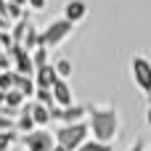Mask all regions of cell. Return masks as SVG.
Returning a JSON list of instances; mask_svg holds the SVG:
<instances>
[{
    "label": "cell",
    "mask_w": 151,
    "mask_h": 151,
    "mask_svg": "<svg viewBox=\"0 0 151 151\" xmlns=\"http://www.w3.org/2000/svg\"><path fill=\"white\" fill-rule=\"evenodd\" d=\"M88 125L96 141L111 143L119 133V111L109 104H93L88 106Z\"/></svg>",
    "instance_id": "cell-1"
},
{
    "label": "cell",
    "mask_w": 151,
    "mask_h": 151,
    "mask_svg": "<svg viewBox=\"0 0 151 151\" xmlns=\"http://www.w3.org/2000/svg\"><path fill=\"white\" fill-rule=\"evenodd\" d=\"M90 135V125L82 119V122H74V125H61L56 130V143L64 146L66 151H77Z\"/></svg>",
    "instance_id": "cell-2"
},
{
    "label": "cell",
    "mask_w": 151,
    "mask_h": 151,
    "mask_svg": "<svg viewBox=\"0 0 151 151\" xmlns=\"http://www.w3.org/2000/svg\"><path fill=\"white\" fill-rule=\"evenodd\" d=\"M72 32H74V24H72V21H66V19H56V21H50V24L42 29V42H45L48 50H53V48H58L64 40H69Z\"/></svg>",
    "instance_id": "cell-3"
},
{
    "label": "cell",
    "mask_w": 151,
    "mask_h": 151,
    "mask_svg": "<svg viewBox=\"0 0 151 151\" xmlns=\"http://www.w3.org/2000/svg\"><path fill=\"white\" fill-rule=\"evenodd\" d=\"M130 72H133V82L135 88L151 101V61L143 56H133L130 61Z\"/></svg>",
    "instance_id": "cell-4"
},
{
    "label": "cell",
    "mask_w": 151,
    "mask_h": 151,
    "mask_svg": "<svg viewBox=\"0 0 151 151\" xmlns=\"http://www.w3.org/2000/svg\"><path fill=\"white\" fill-rule=\"evenodd\" d=\"M21 143L27 146V151H53L56 135H50L48 130H35L29 135H21Z\"/></svg>",
    "instance_id": "cell-5"
},
{
    "label": "cell",
    "mask_w": 151,
    "mask_h": 151,
    "mask_svg": "<svg viewBox=\"0 0 151 151\" xmlns=\"http://www.w3.org/2000/svg\"><path fill=\"white\" fill-rule=\"evenodd\" d=\"M8 53H11V58H13V72L27 74V77H35V61H32V53H29L24 45H13Z\"/></svg>",
    "instance_id": "cell-6"
},
{
    "label": "cell",
    "mask_w": 151,
    "mask_h": 151,
    "mask_svg": "<svg viewBox=\"0 0 151 151\" xmlns=\"http://www.w3.org/2000/svg\"><path fill=\"white\" fill-rule=\"evenodd\" d=\"M50 117L56 119V122H61V125H74V122H82V117H88V109L85 106H66V109H61V106H53L50 109Z\"/></svg>",
    "instance_id": "cell-7"
},
{
    "label": "cell",
    "mask_w": 151,
    "mask_h": 151,
    "mask_svg": "<svg viewBox=\"0 0 151 151\" xmlns=\"http://www.w3.org/2000/svg\"><path fill=\"white\" fill-rule=\"evenodd\" d=\"M53 90V98H56V106H61V109H66V106H74V98H72V88H69V82L66 80H56V85L50 88Z\"/></svg>",
    "instance_id": "cell-8"
},
{
    "label": "cell",
    "mask_w": 151,
    "mask_h": 151,
    "mask_svg": "<svg viewBox=\"0 0 151 151\" xmlns=\"http://www.w3.org/2000/svg\"><path fill=\"white\" fill-rule=\"evenodd\" d=\"M56 80H58V72H56V66L53 64H45V66H40V69H35V85L37 88H53L56 85Z\"/></svg>",
    "instance_id": "cell-9"
},
{
    "label": "cell",
    "mask_w": 151,
    "mask_h": 151,
    "mask_svg": "<svg viewBox=\"0 0 151 151\" xmlns=\"http://www.w3.org/2000/svg\"><path fill=\"white\" fill-rule=\"evenodd\" d=\"M85 16H88V3H85V0H69V3L64 5V19H66V21L80 24Z\"/></svg>",
    "instance_id": "cell-10"
},
{
    "label": "cell",
    "mask_w": 151,
    "mask_h": 151,
    "mask_svg": "<svg viewBox=\"0 0 151 151\" xmlns=\"http://www.w3.org/2000/svg\"><path fill=\"white\" fill-rule=\"evenodd\" d=\"M13 90H19L24 98H35V90H37V85H35V77H27V74H19V72H13Z\"/></svg>",
    "instance_id": "cell-11"
},
{
    "label": "cell",
    "mask_w": 151,
    "mask_h": 151,
    "mask_svg": "<svg viewBox=\"0 0 151 151\" xmlns=\"http://www.w3.org/2000/svg\"><path fill=\"white\" fill-rule=\"evenodd\" d=\"M37 130V125H35V119H32V114H29V101L21 106V111H19V119H16V133H21V135H29V133H35Z\"/></svg>",
    "instance_id": "cell-12"
},
{
    "label": "cell",
    "mask_w": 151,
    "mask_h": 151,
    "mask_svg": "<svg viewBox=\"0 0 151 151\" xmlns=\"http://www.w3.org/2000/svg\"><path fill=\"white\" fill-rule=\"evenodd\" d=\"M29 114H32V119H35L37 127H45V125L53 119V117H50V109L42 106V104H37V101H29Z\"/></svg>",
    "instance_id": "cell-13"
},
{
    "label": "cell",
    "mask_w": 151,
    "mask_h": 151,
    "mask_svg": "<svg viewBox=\"0 0 151 151\" xmlns=\"http://www.w3.org/2000/svg\"><path fill=\"white\" fill-rule=\"evenodd\" d=\"M21 45H24L29 53H32L35 48H42V45H45V42H42V32H40V29H35V24H32V27L27 29V37H24V42H21Z\"/></svg>",
    "instance_id": "cell-14"
},
{
    "label": "cell",
    "mask_w": 151,
    "mask_h": 151,
    "mask_svg": "<svg viewBox=\"0 0 151 151\" xmlns=\"http://www.w3.org/2000/svg\"><path fill=\"white\" fill-rule=\"evenodd\" d=\"M32 27V21L29 19H21V21H16L13 27H11V37H13V45H21L24 42V37H27V29Z\"/></svg>",
    "instance_id": "cell-15"
},
{
    "label": "cell",
    "mask_w": 151,
    "mask_h": 151,
    "mask_svg": "<svg viewBox=\"0 0 151 151\" xmlns=\"http://www.w3.org/2000/svg\"><path fill=\"white\" fill-rule=\"evenodd\" d=\"M35 101H37V104H42V106H48V109H53V106H56L53 90H48V88H37V90H35Z\"/></svg>",
    "instance_id": "cell-16"
},
{
    "label": "cell",
    "mask_w": 151,
    "mask_h": 151,
    "mask_svg": "<svg viewBox=\"0 0 151 151\" xmlns=\"http://www.w3.org/2000/svg\"><path fill=\"white\" fill-rule=\"evenodd\" d=\"M27 104V98L19 93V90H8L5 93V106H11V109H21Z\"/></svg>",
    "instance_id": "cell-17"
},
{
    "label": "cell",
    "mask_w": 151,
    "mask_h": 151,
    "mask_svg": "<svg viewBox=\"0 0 151 151\" xmlns=\"http://www.w3.org/2000/svg\"><path fill=\"white\" fill-rule=\"evenodd\" d=\"M48 53H50V50H48L45 45H42V48H35V50H32V61H35V69H40V66L50 64V61H48Z\"/></svg>",
    "instance_id": "cell-18"
},
{
    "label": "cell",
    "mask_w": 151,
    "mask_h": 151,
    "mask_svg": "<svg viewBox=\"0 0 151 151\" xmlns=\"http://www.w3.org/2000/svg\"><path fill=\"white\" fill-rule=\"evenodd\" d=\"M16 138H19V133L16 130H0V151H8L13 143H16Z\"/></svg>",
    "instance_id": "cell-19"
},
{
    "label": "cell",
    "mask_w": 151,
    "mask_h": 151,
    "mask_svg": "<svg viewBox=\"0 0 151 151\" xmlns=\"http://www.w3.org/2000/svg\"><path fill=\"white\" fill-rule=\"evenodd\" d=\"M77 151H114V149H111V143H101V141L93 138V141H85Z\"/></svg>",
    "instance_id": "cell-20"
},
{
    "label": "cell",
    "mask_w": 151,
    "mask_h": 151,
    "mask_svg": "<svg viewBox=\"0 0 151 151\" xmlns=\"http://www.w3.org/2000/svg\"><path fill=\"white\" fill-rule=\"evenodd\" d=\"M53 66H56V72H58L61 80H69V77H72V61H69V58H58Z\"/></svg>",
    "instance_id": "cell-21"
},
{
    "label": "cell",
    "mask_w": 151,
    "mask_h": 151,
    "mask_svg": "<svg viewBox=\"0 0 151 151\" xmlns=\"http://www.w3.org/2000/svg\"><path fill=\"white\" fill-rule=\"evenodd\" d=\"M0 90H3V93L13 90V69H11V72H0Z\"/></svg>",
    "instance_id": "cell-22"
},
{
    "label": "cell",
    "mask_w": 151,
    "mask_h": 151,
    "mask_svg": "<svg viewBox=\"0 0 151 151\" xmlns=\"http://www.w3.org/2000/svg\"><path fill=\"white\" fill-rule=\"evenodd\" d=\"M0 130H3V133H5V130H16V117H8V114L0 111Z\"/></svg>",
    "instance_id": "cell-23"
},
{
    "label": "cell",
    "mask_w": 151,
    "mask_h": 151,
    "mask_svg": "<svg viewBox=\"0 0 151 151\" xmlns=\"http://www.w3.org/2000/svg\"><path fill=\"white\" fill-rule=\"evenodd\" d=\"M13 69V58L11 53H0V72H11Z\"/></svg>",
    "instance_id": "cell-24"
},
{
    "label": "cell",
    "mask_w": 151,
    "mask_h": 151,
    "mask_svg": "<svg viewBox=\"0 0 151 151\" xmlns=\"http://www.w3.org/2000/svg\"><path fill=\"white\" fill-rule=\"evenodd\" d=\"M0 45H3V50H5V53L13 48V37H11V32H0Z\"/></svg>",
    "instance_id": "cell-25"
},
{
    "label": "cell",
    "mask_w": 151,
    "mask_h": 151,
    "mask_svg": "<svg viewBox=\"0 0 151 151\" xmlns=\"http://www.w3.org/2000/svg\"><path fill=\"white\" fill-rule=\"evenodd\" d=\"M48 5V0H27V8H32V11H42Z\"/></svg>",
    "instance_id": "cell-26"
},
{
    "label": "cell",
    "mask_w": 151,
    "mask_h": 151,
    "mask_svg": "<svg viewBox=\"0 0 151 151\" xmlns=\"http://www.w3.org/2000/svg\"><path fill=\"white\" fill-rule=\"evenodd\" d=\"M130 151H146V143H143V138H138V141L130 146Z\"/></svg>",
    "instance_id": "cell-27"
},
{
    "label": "cell",
    "mask_w": 151,
    "mask_h": 151,
    "mask_svg": "<svg viewBox=\"0 0 151 151\" xmlns=\"http://www.w3.org/2000/svg\"><path fill=\"white\" fill-rule=\"evenodd\" d=\"M0 13H3V16L8 13V0H0Z\"/></svg>",
    "instance_id": "cell-28"
},
{
    "label": "cell",
    "mask_w": 151,
    "mask_h": 151,
    "mask_svg": "<svg viewBox=\"0 0 151 151\" xmlns=\"http://www.w3.org/2000/svg\"><path fill=\"white\" fill-rule=\"evenodd\" d=\"M8 3H13V5H24V8H27V0H8Z\"/></svg>",
    "instance_id": "cell-29"
},
{
    "label": "cell",
    "mask_w": 151,
    "mask_h": 151,
    "mask_svg": "<svg viewBox=\"0 0 151 151\" xmlns=\"http://www.w3.org/2000/svg\"><path fill=\"white\" fill-rule=\"evenodd\" d=\"M3 106H5V93L0 90V109H3Z\"/></svg>",
    "instance_id": "cell-30"
},
{
    "label": "cell",
    "mask_w": 151,
    "mask_h": 151,
    "mask_svg": "<svg viewBox=\"0 0 151 151\" xmlns=\"http://www.w3.org/2000/svg\"><path fill=\"white\" fill-rule=\"evenodd\" d=\"M146 122H149V127H151V106H149V111H146Z\"/></svg>",
    "instance_id": "cell-31"
},
{
    "label": "cell",
    "mask_w": 151,
    "mask_h": 151,
    "mask_svg": "<svg viewBox=\"0 0 151 151\" xmlns=\"http://www.w3.org/2000/svg\"><path fill=\"white\" fill-rule=\"evenodd\" d=\"M53 151H66V149H64V146H58V143H56V149H53Z\"/></svg>",
    "instance_id": "cell-32"
},
{
    "label": "cell",
    "mask_w": 151,
    "mask_h": 151,
    "mask_svg": "<svg viewBox=\"0 0 151 151\" xmlns=\"http://www.w3.org/2000/svg\"><path fill=\"white\" fill-rule=\"evenodd\" d=\"M0 53H5V50H3V45H0Z\"/></svg>",
    "instance_id": "cell-33"
}]
</instances>
